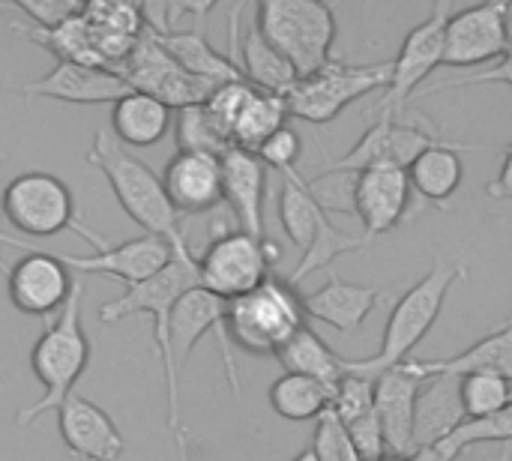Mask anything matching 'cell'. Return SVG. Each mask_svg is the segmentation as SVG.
<instances>
[{
  "label": "cell",
  "instance_id": "e0dca14e",
  "mask_svg": "<svg viewBox=\"0 0 512 461\" xmlns=\"http://www.w3.org/2000/svg\"><path fill=\"white\" fill-rule=\"evenodd\" d=\"M6 90L21 93L24 99L42 96V99L72 102V105H114L117 99L132 93V87L114 69L66 63V60H57V66L45 72L42 78L9 84Z\"/></svg>",
  "mask_w": 512,
  "mask_h": 461
},
{
  "label": "cell",
  "instance_id": "9a60e30c",
  "mask_svg": "<svg viewBox=\"0 0 512 461\" xmlns=\"http://www.w3.org/2000/svg\"><path fill=\"white\" fill-rule=\"evenodd\" d=\"M225 312L228 303L213 297L204 288H192L189 294H183L171 312V324H168V342H171V354H174V366L177 372H183V366L189 363L192 351L198 348V342L216 330L219 348H222V363L228 372V387L237 396L240 393V375H237V363L231 354V339L225 333Z\"/></svg>",
  "mask_w": 512,
  "mask_h": 461
},
{
  "label": "cell",
  "instance_id": "f35d334b",
  "mask_svg": "<svg viewBox=\"0 0 512 461\" xmlns=\"http://www.w3.org/2000/svg\"><path fill=\"white\" fill-rule=\"evenodd\" d=\"M300 153H303V141H300V135H297L291 126L279 129V132L258 150L261 162H264L267 168H276L279 174L297 171L294 165H297Z\"/></svg>",
  "mask_w": 512,
  "mask_h": 461
},
{
  "label": "cell",
  "instance_id": "7bdbcfd3",
  "mask_svg": "<svg viewBox=\"0 0 512 461\" xmlns=\"http://www.w3.org/2000/svg\"><path fill=\"white\" fill-rule=\"evenodd\" d=\"M174 444H177V461H192V456H189V447H186V435H183V429H177V432H174Z\"/></svg>",
  "mask_w": 512,
  "mask_h": 461
},
{
  "label": "cell",
  "instance_id": "8992f818",
  "mask_svg": "<svg viewBox=\"0 0 512 461\" xmlns=\"http://www.w3.org/2000/svg\"><path fill=\"white\" fill-rule=\"evenodd\" d=\"M255 24L264 39L294 66L297 78H306L333 60L336 15L327 3L264 0L255 6Z\"/></svg>",
  "mask_w": 512,
  "mask_h": 461
},
{
  "label": "cell",
  "instance_id": "7c38bea8",
  "mask_svg": "<svg viewBox=\"0 0 512 461\" xmlns=\"http://www.w3.org/2000/svg\"><path fill=\"white\" fill-rule=\"evenodd\" d=\"M456 12V6L450 0L438 3L429 18H423L420 24L411 27V33L405 36L396 60H390L393 72H390V84H387V96L381 99L375 114H393L402 117L405 105L411 102L414 90L441 66L444 57V33H447V21Z\"/></svg>",
  "mask_w": 512,
  "mask_h": 461
},
{
  "label": "cell",
  "instance_id": "cb8c5ba5",
  "mask_svg": "<svg viewBox=\"0 0 512 461\" xmlns=\"http://www.w3.org/2000/svg\"><path fill=\"white\" fill-rule=\"evenodd\" d=\"M222 201L231 207L240 231L264 237L267 165L258 153L231 147L222 153Z\"/></svg>",
  "mask_w": 512,
  "mask_h": 461
},
{
  "label": "cell",
  "instance_id": "c3c4849f",
  "mask_svg": "<svg viewBox=\"0 0 512 461\" xmlns=\"http://www.w3.org/2000/svg\"><path fill=\"white\" fill-rule=\"evenodd\" d=\"M510 324H512V321H510Z\"/></svg>",
  "mask_w": 512,
  "mask_h": 461
},
{
  "label": "cell",
  "instance_id": "4316f807",
  "mask_svg": "<svg viewBox=\"0 0 512 461\" xmlns=\"http://www.w3.org/2000/svg\"><path fill=\"white\" fill-rule=\"evenodd\" d=\"M423 381L429 378H465V375H498L512 381V324L498 327L471 348L447 360H411Z\"/></svg>",
  "mask_w": 512,
  "mask_h": 461
},
{
  "label": "cell",
  "instance_id": "1f68e13d",
  "mask_svg": "<svg viewBox=\"0 0 512 461\" xmlns=\"http://www.w3.org/2000/svg\"><path fill=\"white\" fill-rule=\"evenodd\" d=\"M279 366L288 375H303V378H315L321 384L336 387L345 372H348V360L339 357L312 327L297 330L279 351H276Z\"/></svg>",
  "mask_w": 512,
  "mask_h": 461
},
{
  "label": "cell",
  "instance_id": "5bb4252c",
  "mask_svg": "<svg viewBox=\"0 0 512 461\" xmlns=\"http://www.w3.org/2000/svg\"><path fill=\"white\" fill-rule=\"evenodd\" d=\"M438 138L429 135L423 126L417 123H405L402 117H393V114H375L372 126L357 138V144L333 159L324 171H333V174H360V171H369V168H405L429 147L435 144Z\"/></svg>",
  "mask_w": 512,
  "mask_h": 461
},
{
  "label": "cell",
  "instance_id": "60d3db41",
  "mask_svg": "<svg viewBox=\"0 0 512 461\" xmlns=\"http://www.w3.org/2000/svg\"><path fill=\"white\" fill-rule=\"evenodd\" d=\"M510 84L512 87V48L498 60L492 63L489 69L483 72H471V75H459V78H450V81H441L435 84L429 93H438V90H450V87H468V84Z\"/></svg>",
  "mask_w": 512,
  "mask_h": 461
},
{
  "label": "cell",
  "instance_id": "bcb514c9",
  "mask_svg": "<svg viewBox=\"0 0 512 461\" xmlns=\"http://www.w3.org/2000/svg\"><path fill=\"white\" fill-rule=\"evenodd\" d=\"M498 461H512V450H510V447H504V450H501V456H498Z\"/></svg>",
  "mask_w": 512,
  "mask_h": 461
},
{
  "label": "cell",
  "instance_id": "4dcf8cb0",
  "mask_svg": "<svg viewBox=\"0 0 512 461\" xmlns=\"http://www.w3.org/2000/svg\"><path fill=\"white\" fill-rule=\"evenodd\" d=\"M462 180H465V162H462V147H456V144L435 141L408 165L411 189L438 207L450 204V198L459 192Z\"/></svg>",
  "mask_w": 512,
  "mask_h": 461
},
{
  "label": "cell",
  "instance_id": "f1b7e54d",
  "mask_svg": "<svg viewBox=\"0 0 512 461\" xmlns=\"http://www.w3.org/2000/svg\"><path fill=\"white\" fill-rule=\"evenodd\" d=\"M174 126V111L147 96V93H126L111 105V135L126 147H156Z\"/></svg>",
  "mask_w": 512,
  "mask_h": 461
},
{
  "label": "cell",
  "instance_id": "7402d4cb",
  "mask_svg": "<svg viewBox=\"0 0 512 461\" xmlns=\"http://www.w3.org/2000/svg\"><path fill=\"white\" fill-rule=\"evenodd\" d=\"M171 207L180 213H210L222 204V156L177 153L162 171Z\"/></svg>",
  "mask_w": 512,
  "mask_h": 461
},
{
  "label": "cell",
  "instance_id": "52a82bcc",
  "mask_svg": "<svg viewBox=\"0 0 512 461\" xmlns=\"http://www.w3.org/2000/svg\"><path fill=\"white\" fill-rule=\"evenodd\" d=\"M0 213L9 228L24 237H54L60 231H75L93 252L108 249V243L78 222L72 189L48 171H24L3 186Z\"/></svg>",
  "mask_w": 512,
  "mask_h": 461
},
{
  "label": "cell",
  "instance_id": "603a6c76",
  "mask_svg": "<svg viewBox=\"0 0 512 461\" xmlns=\"http://www.w3.org/2000/svg\"><path fill=\"white\" fill-rule=\"evenodd\" d=\"M240 12H243V3L231 9V18H228V39H231V60L240 66L243 78L255 87V90H264V93H273V96H288L294 90V84L300 81L294 66L264 39V33L258 30V24H249V30L243 33V42H240Z\"/></svg>",
  "mask_w": 512,
  "mask_h": 461
},
{
  "label": "cell",
  "instance_id": "484cf974",
  "mask_svg": "<svg viewBox=\"0 0 512 461\" xmlns=\"http://www.w3.org/2000/svg\"><path fill=\"white\" fill-rule=\"evenodd\" d=\"M87 36L93 42V51L99 60L117 72V66L129 57L135 42L144 33V15L141 6L132 3H84L81 9Z\"/></svg>",
  "mask_w": 512,
  "mask_h": 461
},
{
  "label": "cell",
  "instance_id": "ab89813d",
  "mask_svg": "<svg viewBox=\"0 0 512 461\" xmlns=\"http://www.w3.org/2000/svg\"><path fill=\"white\" fill-rule=\"evenodd\" d=\"M84 3H72V0H27V3H12V9H18L21 15H27L33 21V27L51 30L57 24H63L66 18L78 15Z\"/></svg>",
  "mask_w": 512,
  "mask_h": 461
},
{
  "label": "cell",
  "instance_id": "b9f144b4",
  "mask_svg": "<svg viewBox=\"0 0 512 461\" xmlns=\"http://www.w3.org/2000/svg\"><path fill=\"white\" fill-rule=\"evenodd\" d=\"M486 195L495 198V201H512V141L510 147H507V153H504L498 177L486 186Z\"/></svg>",
  "mask_w": 512,
  "mask_h": 461
},
{
  "label": "cell",
  "instance_id": "83f0119b",
  "mask_svg": "<svg viewBox=\"0 0 512 461\" xmlns=\"http://www.w3.org/2000/svg\"><path fill=\"white\" fill-rule=\"evenodd\" d=\"M465 423L459 378H429L417 396L414 411V453L435 450Z\"/></svg>",
  "mask_w": 512,
  "mask_h": 461
},
{
  "label": "cell",
  "instance_id": "4fadbf2b",
  "mask_svg": "<svg viewBox=\"0 0 512 461\" xmlns=\"http://www.w3.org/2000/svg\"><path fill=\"white\" fill-rule=\"evenodd\" d=\"M510 15L512 3H480L456 9L447 21L441 66L471 69L498 63L512 48Z\"/></svg>",
  "mask_w": 512,
  "mask_h": 461
},
{
  "label": "cell",
  "instance_id": "ffe728a7",
  "mask_svg": "<svg viewBox=\"0 0 512 461\" xmlns=\"http://www.w3.org/2000/svg\"><path fill=\"white\" fill-rule=\"evenodd\" d=\"M60 264H66V270H78V273H99V276H111L129 285H138L150 276H156L168 258H171V243L162 237H135L129 243L120 246H108L102 252H93L87 258L78 255H60L54 252Z\"/></svg>",
  "mask_w": 512,
  "mask_h": 461
},
{
  "label": "cell",
  "instance_id": "3957f363",
  "mask_svg": "<svg viewBox=\"0 0 512 461\" xmlns=\"http://www.w3.org/2000/svg\"><path fill=\"white\" fill-rule=\"evenodd\" d=\"M81 303H84V288L78 282L69 303L57 312V318L45 327V333L36 339L30 351V369L42 384V396L15 417L21 429L36 423L42 414L57 411L72 396L78 378L90 366V339L81 324Z\"/></svg>",
  "mask_w": 512,
  "mask_h": 461
},
{
  "label": "cell",
  "instance_id": "e575fe53",
  "mask_svg": "<svg viewBox=\"0 0 512 461\" xmlns=\"http://www.w3.org/2000/svg\"><path fill=\"white\" fill-rule=\"evenodd\" d=\"M174 141H177V153H210V156H222L231 150L228 135L216 126V120L210 117V111L201 105H186L174 111Z\"/></svg>",
  "mask_w": 512,
  "mask_h": 461
},
{
  "label": "cell",
  "instance_id": "8d00e7d4",
  "mask_svg": "<svg viewBox=\"0 0 512 461\" xmlns=\"http://www.w3.org/2000/svg\"><path fill=\"white\" fill-rule=\"evenodd\" d=\"M309 450L318 461H363L354 450V441H351L345 423L333 411H324L315 420V438H312Z\"/></svg>",
  "mask_w": 512,
  "mask_h": 461
},
{
  "label": "cell",
  "instance_id": "ac0fdd59",
  "mask_svg": "<svg viewBox=\"0 0 512 461\" xmlns=\"http://www.w3.org/2000/svg\"><path fill=\"white\" fill-rule=\"evenodd\" d=\"M411 183L405 168H369L354 180V213L363 222V240L396 231L411 207Z\"/></svg>",
  "mask_w": 512,
  "mask_h": 461
},
{
  "label": "cell",
  "instance_id": "f546056e",
  "mask_svg": "<svg viewBox=\"0 0 512 461\" xmlns=\"http://www.w3.org/2000/svg\"><path fill=\"white\" fill-rule=\"evenodd\" d=\"M159 42H162V48H165V51H168L192 78H198V81H204V84H210V87L246 81L243 72H240V66H237L228 54L216 51V48L207 42V36H204L201 30L180 27V30H174V33L159 36Z\"/></svg>",
  "mask_w": 512,
  "mask_h": 461
},
{
  "label": "cell",
  "instance_id": "6da1fadb",
  "mask_svg": "<svg viewBox=\"0 0 512 461\" xmlns=\"http://www.w3.org/2000/svg\"><path fill=\"white\" fill-rule=\"evenodd\" d=\"M168 243H171L168 264L156 276H150L138 285H129L120 297L108 300L99 309V321L117 324V321L132 318V315H150L153 318V345H156L159 360H162L165 393H168V429L174 435L180 429V372L174 366V354H171V342H168V324H171V312H174L177 300L183 294H189L192 288H201V282H198V258L189 252V243L183 240V234H177Z\"/></svg>",
  "mask_w": 512,
  "mask_h": 461
},
{
  "label": "cell",
  "instance_id": "d4e9b609",
  "mask_svg": "<svg viewBox=\"0 0 512 461\" xmlns=\"http://www.w3.org/2000/svg\"><path fill=\"white\" fill-rule=\"evenodd\" d=\"M384 300H387L384 291L369 288V285H354V282H345L342 276L330 273L318 291L303 297V309H306V318L321 321V324L351 336L366 324V318Z\"/></svg>",
  "mask_w": 512,
  "mask_h": 461
},
{
  "label": "cell",
  "instance_id": "7a4b0ae2",
  "mask_svg": "<svg viewBox=\"0 0 512 461\" xmlns=\"http://www.w3.org/2000/svg\"><path fill=\"white\" fill-rule=\"evenodd\" d=\"M465 276H468V270L462 264L435 261V267L396 300V306L387 318V327H384L381 351L375 357H366V360H348V372L375 381L378 375L408 363L414 348L438 324L450 288Z\"/></svg>",
  "mask_w": 512,
  "mask_h": 461
},
{
  "label": "cell",
  "instance_id": "74e56055",
  "mask_svg": "<svg viewBox=\"0 0 512 461\" xmlns=\"http://www.w3.org/2000/svg\"><path fill=\"white\" fill-rule=\"evenodd\" d=\"M375 408V381L345 372V378L336 384L333 390V405L330 411L342 420V423H354L357 417L369 414Z\"/></svg>",
  "mask_w": 512,
  "mask_h": 461
},
{
  "label": "cell",
  "instance_id": "7dc6e473",
  "mask_svg": "<svg viewBox=\"0 0 512 461\" xmlns=\"http://www.w3.org/2000/svg\"><path fill=\"white\" fill-rule=\"evenodd\" d=\"M0 195H3V186H0ZM0 219H3V213H0Z\"/></svg>",
  "mask_w": 512,
  "mask_h": 461
},
{
  "label": "cell",
  "instance_id": "d6a6232c",
  "mask_svg": "<svg viewBox=\"0 0 512 461\" xmlns=\"http://www.w3.org/2000/svg\"><path fill=\"white\" fill-rule=\"evenodd\" d=\"M288 102L285 96H273L264 90H252L249 99L243 102L234 129H231V144L249 153H258L279 129L288 126Z\"/></svg>",
  "mask_w": 512,
  "mask_h": 461
},
{
  "label": "cell",
  "instance_id": "9c48e42d",
  "mask_svg": "<svg viewBox=\"0 0 512 461\" xmlns=\"http://www.w3.org/2000/svg\"><path fill=\"white\" fill-rule=\"evenodd\" d=\"M279 261V246L267 237H252L246 231H222L216 234L204 255L198 258V282L213 297L231 303L255 288H261Z\"/></svg>",
  "mask_w": 512,
  "mask_h": 461
},
{
  "label": "cell",
  "instance_id": "d6986e66",
  "mask_svg": "<svg viewBox=\"0 0 512 461\" xmlns=\"http://www.w3.org/2000/svg\"><path fill=\"white\" fill-rule=\"evenodd\" d=\"M423 384L411 360L375 378V417L390 456H414V411Z\"/></svg>",
  "mask_w": 512,
  "mask_h": 461
},
{
  "label": "cell",
  "instance_id": "44dd1931",
  "mask_svg": "<svg viewBox=\"0 0 512 461\" xmlns=\"http://www.w3.org/2000/svg\"><path fill=\"white\" fill-rule=\"evenodd\" d=\"M57 429L63 444L84 461H117L126 450L114 420L96 402L75 393L57 408Z\"/></svg>",
  "mask_w": 512,
  "mask_h": 461
},
{
  "label": "cell",
  "instance_id": "836d02e7",
  "mask_svg": "<svg viewBox=\"0 0 512 461\" xmlns=\"http://www.w3.org/2000/svg\"><path fill=\"white\" fill-rule=\"evenodd\" d=\"M333 390L330 384H321L315 378H303V375H282L273 381L270 387V408L291 420V423H306V420H318L324 411H330L333 405Z\"/></svg>",
  "mask_w": 512,
  "mask_h": 461
},
{
  "label": "cell",
  "instance_id": "8fae6325",
  "mask_svg": "<svg viewBox=\"0 0 512 461\" xmlns=\"http://www.w3.org/2000/svg\"><path fill=\"white\" fill-rule=\"evenodd\" d=\"M117 75L138 93H147L159 102H165L171 111L186 105H201L210 99L216 87L192 78L159 42L153 30L144 27L141 39L129 51V57L117 66Z\"/></svg>",
  "mask_w": 512,
  "mask_h": 461
},
{
  "label": "cell",
  "instance_id": "ee69618b",
  "mask_svg": "<svg viewBox=\"0 0 512 461\" xmlns=\"http://www.w3.org/2000/svg\"><path fill=\"white\" fill-rule=\"evenodd\" d=\"M294 461H318V459L312 456V450H303L300 456H294Z\"/></svg>",
  "mask_w": 512,
  "mask_h": 461
},
{
  "label": "cell",
  "instance_id": "277c9868",
  "mask_svg": "<svg viewBox=\"0 0 512 461\" xmlns=\"http://www.w3.org/2000/svg\"><path fill=\"white\" fill-rule=\"evenodd\" d=\"M87 162L105 174L117 204L144 234L162 240H174L180 234V216L165 195L162 174H156L147 162L132 156L108 129H99L93 135Z\"/></svg>",
  "mask_w": 512,
  "mask_h": 461
},
{
  "label": "cell",
  "instance_id": "2e32d148",
  "mask_svg": "<svg viewBox=\"0 0 512 461\" xmlns=\"http://www.w3.org/2000/svg\"><path fill=\"white\" fill-rule=\"evenodd\" d=\"M75 285L78 279H72L66 264H60L54 252H39V249H30L9 270V279H6L12 306L30 318L57 315L69 303Z\"/></svg>",
  "mask_w": 512,
  "mask_h": 461
},
{
  "label": "cell",
  "instance_id": "5b68a950",
  "mask_svg": "<svg viewBox=\"0 0 512 461\" xmlns=\"http://www.w3.org/2000/svg\"><path fill=\"white\" fill-rule=\"evenodd\" d=\"M282 177L285 183L279 192V222L288 240L300 249V264L288 276V282L297 288L303 279L330 267L336 258L363 249L366 240L339 228L330 219V213L315 201V195L309 192V183L297 171H288Z\"/></svg>",
  "mask_w": 512,
  "mask_h": 461
},
{
  "label": "cell",
  "instance_id": "ba28073f",
  "mask_svg": "<svg viewBox=\"0 0 512 461\" xmlns=\"http://www.w3.org/2000/svg\"><path fill=\"white\" fill-rule=\"evenodd\" d=\"M306 327L300 291L288 279L270 276L261 288L228 303L225 333L249 354H273Z\"/></svg>",
  "mask_w": 512,
  "mask_h": 461
},
{
  "label": "cell",
  "instance_id": "d590c367",
  "mask_svg": "<svg viewBox=\"0 0 512 461\" xmlns=\"http://www.w3.org/2000/svg\"><path fill=\"white\" fill-rule=\"evenodd\" d=\"M459 399L465 420H483L512 405V381L498 375H465L459 378Z\"/></svg>",
  "mask_w": 512,
  "mask_h": 461
},
{
  "label": "cell",
  "instance_id": "f6af8a7d",
  "mask_svg": "<svg viewBox=\"0 0 512 461\" xmlns=\"http://www.w3.org/2000/svg\"><path fill=\"white\" fill-rule=\"evenodd\" d=\"M375 461H414L411 456H384V459H375Z\"/></svg>",
  "mask_w": 512,
  "mask_h": 461
},
{
  "label": "cell",
  "instance_id": "30bf717a",
  "mask_svg": "<svg viewBox=\"0 0 512 461\" xmlns=\"http://www.w3.org/2000/svg\"><path fill=\"white\" fill-rule=\"evenodd\" d=\"M390 63H342V60H330L324 69L300 78L294 84V90L285 96L291 117H300L306 123H330L336 120L351 102L375 93V90H387L390 84Z\"/></svg>",
  "mask_w": 512,
  "mask_h": 461
}]
</instances>
